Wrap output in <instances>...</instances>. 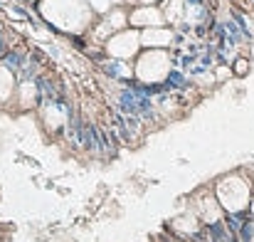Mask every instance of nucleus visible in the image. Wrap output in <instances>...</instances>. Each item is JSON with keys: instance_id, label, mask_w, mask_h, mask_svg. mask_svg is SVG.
Listing matches in <instances>:
<instances>
[{"instance_id": "obj_4", "label": "nucleus", "mask_w": 254, "mask_h": 242, "mask_svg": "<svg viewBox=\"0 0 254 242\" xmlns=\"http://www.w3.org/2000/svg\"><path fill=\"white\" fill-rule=\"evenodd\" d=\"M141 47V32L138 30H121L106 40V52L116 60H128Z\"/></svg>"}, {"instance_id": "obj_2", "label": "nucleus", "mask_w": 254, "mask_h": 242, "mask_svg": "<svg viewBox=\"0 0 254 242\" xmlns=\"http://www.w3.org/2000/svg\"><path fill=\"white\" fill-rule=\"evenodd\" d=\"M215 198L230 213H240V210H245L250 205V185L240 175H227V178H222L217 183Z\"/></svg>"}, {"instance_id": "obj_7", "label": "nucleus", "mask_w": 254, "mask_h": 242, "mask_svg": "<svg viewBox=\"0 0 254 242\" xmlns=\"http://www.w3.org/2000/svg\"><path fill=\"white\" fill-rule=\"evenodd\" d=\"M126 20H128L126 12H124L121 7H116V10H111V12L106 15V20H104V25L99 27V32H101V35H109V32L116 35V32H121V27L126 25Z\"/></svg>"}, {"instance_id": "obj_11", "label": "nucleus", "mask_w": 254, "mask_h": 242, "mask_svg": "<svg viewBox=\"0 0 254 242\" xmlns=\"http://www.w3.org/2000/svg\"><path fill=\"white\" fill-rule=\"evenodd\" d=\"M119 2V0H116ZM128 2H153V0H128Z\"/></svg>"}, {"instance_id": "obj_12", "label": "nucleus", "mask_w": 254, "mask_h": 242, "mask_svg": "<svg viewBox=\"0 0 254 242\" xmlns=\"http://www.w3.org/2000/svg\"><path fill=\"white\" fill-rule=\"evenodd\" d=\"M0 2H5V0H0Z\"/></svg>"}, {"instance_id": "obj_6", "label": "nucleus", "mask_w": 254, "mask_h": 242, "mask_svg": "<svg viewBox=\"0 0 254 242\" xmlns=\"http://www.w3.org/2000/svg\"><path fill=\"white\" fill-rule=\"evenodd\" d=\"M170 42H173V32L168 27H146L141 32V45L143 47L161 50V47H168Z\"/></svg>"}, {"instance_id": "obj_10", "label": "nucleus", "mask_w": 254, "mask_h": 242, "mask_svg": "<svg viewBox=\"0 0 254 242\" xmlns=\"http://www.w3.org/2000/svg\"><path fill=\"white\" fill-rule=\"evenodd\" d=\"M86 2H89V7H94V10H99V12H106L109 5H111V0H86Z\"/></svg>"}, {"instance_id": "obj_1", "label": "nucleus", "mask_w": 254, "mask_h": 242, "mask_svg": "<svg viewBox=\"0 0 254 242\" xmlns=\"http://www.w3.org/2000/svg\"><path fill=\"white\" fill-rule=\"evenodd\" d=\"M40 12L47 22L67 32H82L91 22V7L86 0H42Z\"/></svg>"}, {"instance_id": "obj_3", "label": "nucleus", "mask_w": 254, "mask_h": 242, "mask_svg": "<svg viewBox=\"0 0 254 242\" xmlns=\"http://www.w3.org/2000/svg\"><path fill=\"white\" fill-rule=\"evenodd\" d=\"M170 72V57L166 50H148L136 60V77L141 81H163Z\"/></svg>"}, {"instance_id": "obj_9", "label": "nucleus", "mask_w": 254, "mask_h": 242, "mask_svg": "<svg viewBox=\"0 0 254 242\" xmlns=\"http://www.w3.org/2000/svg\"><path fill=\"white\" fill-rule=\"evenodd\" d=\"M20 104H22V106L35 104V86H32V84H22V86H20Z\"/></svg>"}, {"instance_id": "obj_5", "label": "nucleus", "mask_w": 254, "mask_h": 242, "mask_svg": "<svg viewBox=\"0 0 254 242\" xmlns=\"http://www.w3.org/2000/svg\"><path fill=\"white\" fill-rule=\"evenodd\" d=\"M166 20V12L161 7H153V5H141L136 7L131 15H128V22L136 25V27H161Z\"/></svg>"}, {"instance_id": "obj_8", "label": "nucleus", "mask_w": 254, "mask_h": 242, "mask_svg": "<svg viewBox=\"0 0 254 242\" xmlns=\"http://www.w3.org/2000/svg\"><path fill=\"white\" fill-rule=\"evenodd\" d=\"M10 94H12V75L10 70L0 67V101H5Z\"/></svg>"}]
</instances>
